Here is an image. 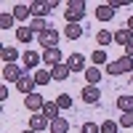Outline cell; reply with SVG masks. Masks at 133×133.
<instances>
[{
  "instance_id": "obj_24",
  "label": "cell",
  "mask_w": 133,
  "mask_h": 133,
  "mask_svg": "<svg viewBox=\"0 0 133 133\" xmlns=\"http://www.w3.org/2000/svg\"><path fill=\"white\" fill-rule=\"evenodd\" d=\"M83 32H85V29H83L80 24H66V29H64V35L69 37V40H77V37L83 35Z\"/></svg>"
},
{
  "instance_id": "obj_16",
  "label": "cell",
  "mask_w": 133,
  "mask_h": 133,
  "mask_svg": "<svg viewBox=\"0 0 133 133\" xmlns=\"http://www.w3.org/2000/svg\"><path fill=\"white\" fill-rule=\"evenodd\" d=\"M11 14H14V19H16V21H27V19L32 16V11H29V5H24V3H16Z\"/></svg>"
},
{
  "instance_id": "obj_33",
  "label": "cell",
  "mask_w": 133,
  "mask_h": 133,
  "mask_svg": "<svg viewBox=\"0 0 133 133\" xmlns=\"http://www.w3.org/2000/svg\"><path fill=\"white\" fill-rule=\"evenodd\" d=\"M107 75H120V66H117V61H109V64H107Z\"/></svg>"
},
{
  "instance_id": "obj_12",
  "label": "cell",
  "mask_w": 133,
  "mask_h": 133,
  "mask_svg": "<svg viewBox=\"0 0 133 133\" xmlns=\"http://www.w3.org/2000/svg\"><path fill=\"white\" fill-rule=\"evenodd\" d=\"M96 19H98V21H109V19H115V8L109 5V3L96 5Z\"/></svg>"
},
{
  "instance_id": "obj_11",
  "label": "cell",
  "mask_w": 133,
  "mask_h": 133,
  "mask_svg": "<svg viewBox=\"0 0 133 133\" xmlns=\"http://www.w3.org/2000/svg\"><path fill=\"white\" fill-rule=\"evenodd\" d=\"M43 64L51 66V69H53V66H59V64H64V61H61V51H59V48L45 51V53H43Z\"/></svg>"
},
{
  "instance_id": "obj_38",
  "label": "cell",
  "mask_w": 133,
  "mask_h": 133,
  "mask_svg": "<svg viewBox=\"0 0 133 133\" xmlns=\"http://www.w3.org/2000/svg\"><path fill=\"white\" fill-rule=\"evenodd\" d=\"M130 83H133V75H130Z\"/></svg>"
},
{
  "instance_id": "obj_26",
  "label": "cell",
  "mask_w": 133,
  "mask_h": 133,
  "mask_svg": "<svg viewBox=\"0 0 133 133\" xmlns=\"http://www.w3.org/2000/svg\"><path fill=\"white\" fill-rule=\"evenodd\" d=\"M53 101H56V104H59V109H72V104H75L69 93H59L56 98H53Z\"/></svg>"
},
{
  "instance_id": "obj_29",
  "label": "cell",
  "mask_w": 133,
  "mask_h": 133,
  "mask_svg": "<svg viewBox=\"0 0 133 133\" xmlns=\"http://www.w3.org/2000/svg\"><path fill=\"white\" fill-rule=\"evenodd\" d=\"M29 29L37 32V35H43V32L48 29V24H45V19H32V21H29Z\"/></svg>"
},
{
  "instance_id": "obj_30",
  "label": "cell",
  "mask_w": 133,
  "mask_h": 133,
  "mask_svg": "<svg viewBox=\"0 0 133 133\" xmlns=\"http://www.w3.org/2000/svg\"><path fill=\"white\" fill-rule=\"evenodd\" d=\"M117 125L120 123H115V120H104L101 123V133H117Z\"/></svg>"
},
{
  "instance_id": "obj_25",
  "label": "cell",
  "mask_w": 133,
  "mask_h": 133,
  "mask_svg": "<svg viewBox=\"0 0 133 133\" xmlns=\"http://www.w3.org/2000/svg\"><path fill=\"white\" fill-rule=\"evenodd\" d=\"M32 35H35V32H32L29 27H19L16 29V40L19 43H32Z\"/></svg>"
},
{
  "instance_id": "obj_17",
  "label": "cell",
  "mask_w": 133,
  "mask_h": 133,
  "mask_svg": "<svg viewBox=\"0 0 133 133\" xmlns=\"http://www.w3.org/2000/svg\"><path fill=\"white\" fill-rule=\"evenodd\" d=\"M48 133H69V120H66V117H56L51 123Z\"/></svg>"
},
{
  "instance_id": "obj_37",
  "label": "cell",
  "mask_w": 133,
  "mask_h": 133,
  "mask_svg": "<svg viewBox=\"0 0 133 133\" xmlns=\"http://www.w3.org/2000/svg\"><path fill=\"white\" fill-rule=\"evenodd\" d=\"M21 133H35V130H29V128H27V130H21Z\"/></svg>"
},
{
  "instance_id": "obj_2",
  "label": "cell",
  "mask_w": 133,
  "mask_h": 133,
  "mask_svg": "<svg viewBox=\"0 0 133 133\" xmlns=\"http://www.w3.org/2000/svg\"><path fill=\"white\" fill-rule=\"evenodd\" d=\"M37 43L45 51H51V48H59V32L53 29V27H48L45 32H43V35H37Z\"/></svg>"
},
{
  "instance_id": "obj_13",
  "label": "cell",
  "mask_w": 133,
  "mask_h": 133,
  "mask_svg": "<svg viewBox=\"0 0 133 133\" xmlns=\"http://www.w3.org/2000/svg\"><path fill=\"white\" fill-rule=\"evenodd\" d=\"M115 43H117V45H130V43H133V32L128 29V27H123V29H117L115 32Z\"/></svg>"
},
{
  "instance_id": "obj_15",
  "label": "cell",
  "mask_w": 133,
  "mask_h": 133,
  "mask_svg": "<svg viewBox=\"0 0 133 133\" xmlns=\"http://www.w3.org/2000/svg\"><path fill=\"white\" fill-rule=\"evenodd\" d=\"M0 56H3V61H5V64H16L21 53H19V51H16L14 45H3V51H0Z\"/></svg>"
},
{
  "instance_id": "obj_34",
  "label": "cell",
  "mask_w": 133,
  "mask_h": 133,
  "mask_svg": "<svg viewBox=\"0 0 133 133\" xmlns=\"http://www.w3.org/2000/svg\"><path fill=\"white\" fill-rule=\"evenodd\" d=\"M5 98H8V85L3 83V88H0V101H5Z\"/></svg>"
},
{
  "instance_id": "obj_21",
  "label": "cell",
  "mask_w": 133,
  "mask_h": 133,
  "mask_svg": "<svg viewBox=\"0 0 133 133\" xmlns=\"http://www.w3.org/2000/svg\"><path fill=\"white\" fill-rule=\"evenodd\" d=\"M32 77H35V83H37V85H48V83L53 80L51 69H37V72H32Z\"/></svg>"
},
{
  "instance_id": "obj_23",
  "label": "cell",
  "mask_w": 133,
  "mask_h": 133,
  "mask_svg": "<svg viewBox=\"0 0 133 133\" xmlns=\"http://www.w3.org/2000/svg\"><path fill=\"white\" fill-rule=\"evenodd\" d=\"M91 61H93V66H101V64H109V61H107V51H104V48H96V51L91 53Z\"/></svg>"
},
{
  "instance_id": "obj_36",
  "label": "cell",
  "mask_w": 133,
  "mask_h": 133,
  "mask_svg": "<svg viewBox=\"0 0 133 133\" xmlns=\"http://www.w3.org/2000/svg\"><path fill=\"white\" fill-rule=\"evenodd\" d=\"M125 56H130V59H133V43H130V45L125 48Z\"/></svg>"
},
{
  "instance_id": "obj_14",
  "label": "cell",
  "mask_w": 133,
  "mask_h": 133,
  "mask_svg": "<svg viewBox=\"0 0 133 133\" xmlns=\"http://www.w3.org/2000/svg\"><path fill=\"white\" fill-rule=\"evenodd\" d=\"M96 43H98V48H107L109 43H115V32L112 29H98L96 32Z\"/></svg>"
},
{
  "instance_id": "obj_20",
  "label": "cell",
  "mask_w": 133,
  "mask_h": 133,
  "mask_svg": "<svg viewBox=\"0 0 133 133\" xmlns=\"http://www.w3.org/2000/svg\"><path fill=\"white\" fill-rule=\"evenodd\" d=\"M117 109H120L123 115L133 112V96H117Z\"/></svg>"
},
{
  "instance_id": "obj_19",
  "label": "cell",
  "mask_w": 133,
  "mask_h": 133,
  "mask_svg": "<svg viewBox=\"0 0 133 133\" xmlns=\"http://www.w3.org/2000/svg\"><path fill=\"white\" fill-rule=\"evenodd\" d=\"M85 75V80H88V85H98V80H101V69H98V66H88V69L83 72Z\"/></svg>"
},
{
  "instance_id": "obj_4",
  "label": "cell",
  "mask_w": 133,
  "mask_h": 133,
  "mask_svg": "<svg viewBox=\"0 0 133 133\" xmlns=\"http://www.w3.org/2000/svg\"><path fill=\"white\" fill-rule=\"evenodd\" d=\"M29 11H32V19H45L51 14V3H48V0H32Z\"/></svg>"
},
{
  "instance_id": "obj_18",
  "label": "cell",
  "mask_w": 133,
  "mask_h": 133,
  "mask_svg": "<svg viewBox=\"0 0 133 133\" xmlns=\"http://www.w3.org/2000/svg\"><path fill=\"white\" fill-rule=\"evenodd\" d=\"M43 115H45L51 123H53L56 117H61V109H59V104H56V101H45V107H43Z\"/></svg>"
},
{
  "instance_id": "obj_27",
  "label": "cell",
  "mask_w": 133,
  "mask_h": 133,
  "mask_svg": "<svg viewBox=\"0 0 133 133\" xmlns=\"http://www.w3.org/2000/svg\"><path fill=\"white\" fill-rule=\"evenodd\" d=\"M117 66H120V72H130V75H133V59L125 56V53L117 59Z\"/></svg>"
},
{
  "instance_id": "obj_32",
  "label": "cell",
  "mask_w": 133,
  "mask_h": 133,
  "mask_svg": "<svg viewBox=\"0 0 133 133\" xmlns=\"http://www.w3.org/2000/svg\"><path fill=\"white\" fill-rule=\"evenodd\" d=\"M117 123H120V128H133V112H128V115H123V117L117 120Z\"/></svg>"
},
{
  "instance_id": "obj_7",
  "label": "cell",
  "mask_w": 133,
  "mask_h": 133,
  "mask_svg": "<svg viewBox=\"0 0 133 133\" xmlns=\"http://www.w3.org/2000/svg\"><path fill=\"white\" fill-rule=\"evenodd\" d=\"M35 85H37V83H35V77H32L29 72H24V77L16 83V91H19V93H24V96H32V93H35Z\"/></svg>"
},
{
  "instance_id": "obj_9",
  "label": "cell",
  "mask_w": 133,
  "mask_h": 133,
  "mask_svg": "<svg viewBox=\"0 0 133 133\" xmlns=\"http://www.w3.org/2000/svg\"><path fill=\"white\" fill-rule=\"evenodd\" d=\"M48 128H51V120H48L45 115H43V112H40V115H32V117H29V130L40 133V130H48Z\"/></svg>"
},
{
  "instance_id": "obj_3",
  "label": "cell",
  "mask_w": 133,
  "mask_h": 133,
  "mask_svg": "<svg viewBox=\"0 0 133 133\" xmlns=\"http://www.w3.org/2000/svg\"><path fill=\"white\" fill-rule=\"evenodd\" d=\"M21 61H24V72H32V69H35L37 72V66L43 64V53H35V51H24V53H21Z\"/></svg>"
},
{
  "instance_id": "obj_1",
  "label": "cell",
  "mask_w": 133,
  "mask_h": 133,
  "mask_svg": "<svg viewBox=\"0 0 133 133\" xmlns=\"http://www.w3.org/2000/svg\"><path fill=\"white\" fill-rule=\"evenodd\" d=\"M83 16H85V3L83 0H69V3H66V11H64L66 24H80Z\"/></svg>"
},
{
  "instance_id": "obj_31",
  "label": "cell",
  "mask_w": 133,
  "mask_h": 133,
  "mask_svg": "<svg viewBox=\"0 0 133 133\" xmlns=\"http://www.w3.org/2000/svg\"><path fill=\"white\" fill-rule=\"evenodd\" d=\"M80 133H101V125H96V123H83Z\"/></svg>"
},
{
  "instance_id": "obj_28",
  "label": "cell",
  "mask_w": 133,
  "mask_h": 133,
  "mask_svg": "<svg viewBox=\"0 0 133 133\" xmlns=\"http://www.w3.org/2000/svg\"><path fill=\"white\" fill-rule=\"evenodd\" d=\"M14 21H16V19H14V14L3 11V14H0V29H3V32H5V29H11V27H14Z\"/></svg>"
},
{
  "instance_id": "obj_5",
  "label": "cell",
  "mask_w": 133,
  "mask_h": 133,
  "mask_svg": "<svg viewBox=\"0 0 133 133\" xmlns=\"http://www.w3.org/2000/svg\"><path fill=\"white\" fill-rule=\"evenodd\" d=\"M24 107L29 109L32 115H40L43 107H45V98H43L40 93H32V96H24Z\"/></svg>"
},
{
  "instance_id": "obj_10",
  "label": "cell",
  "mask_w": 133,
  "mask_h": 133,
  "mask_svg": "<svg viewBox=\"0 0 133 133\" xmlns=\"http://www.w3.org/2000/svg\"><path fill=\"white\" fill-rule=\"evenodd\" d=\"M80 96H83V101H85V104H98V98H101V91H98V85H85Z\"/></svg>"
},
{
  "instance_id": "obj_22",
  "label": "cell",
  "mask_w": 133,
  "mask_h": 133,
  "mask_svg": "<svg viewBox=\"0 0 133 133\" xmlns=\"http://www.w3.org/2000/svg\"><path fill=\"white\" fill-rule=\"evenodd\" d=\"M51 75H53V80H66V77L72 75V69H69L66 64H59V66H53V69H51Z\"/></svg>"
},
{
  "instance_id": "obj_6",
  "label": "cell",
  "mask_w": 133,
  "mask_h": 133,
  "mask_svg": "<svg viewBox=\"0 0 133 133\" xmlns=\"http://www.w3.org/2000/svg\"><path fill=\"white\" fill-rule=\"evenodd\" d=\"M21 77H24V69H21L19 64H5L3 66V80L5 83H19Z\"/></svg>"
},
{
  "instance_id": "obj_8",
  "label": "cell",
  "mask_w": 133,
  "mask_h": 133,
  "mask_svg": "<svg viewBox=\"0 0 133 133\" xmlns=\"http://www.w3.org/2000/svg\"><path fill=\"white\" fill-rule=\"evenodd\" d=\"M64 64L72 69V75H75V72H85V69H88V66H85V56H83V53H69Z\"/></svg>"
},
{
  "instance_id": "obj_35",
  "label": "cell",
  "mask_w": 133,
  "mask_h": 133,
  "mask_svg": "<svg viewBox=\"0 0 133 133\" xmlns=\"http://www.w3.org/2000/svg\"><path fill=\"white\" fill-rule=\"evenodd\" d=\"M125 27H128V29H130V32H133V14H130V16H128V21H125Z\"/></svg>"
}]
</instances>
